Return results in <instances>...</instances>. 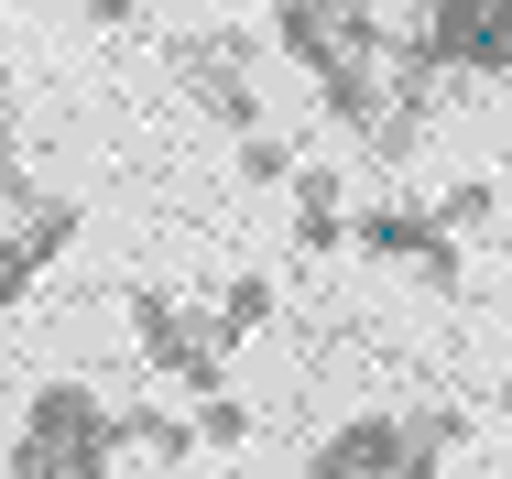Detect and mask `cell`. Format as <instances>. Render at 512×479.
Here are the masks:
<instances>
[{
  "mask_svg": "<svg viewBox=\"0 0 512 479\" xmlns=\"http://www.w3.org/2000/svg\"><path fill=\"white\" fill-rule=\"evenodd\" d=\"M120 469V414L88 382H44L11 425V479H99Z\"/></svg>",
  "mask_w": 512,
  "mask_h": 479,
  "instance_id": "obj_1",
  "label": "cell"
},
{
  "mask_svg": "<svg viewBox=\"0 0 512 479\" xmlns=\"http://www.w3.org/2000/svg\"><path fill=\"white\" fill-rule=\"evenodd\" d=\"M458 436L469 425L447 403H425V414H349V425H327L306 447V479H436V458Z\"/></svg>",
  "mask_w": 512,
  "mask_h": 479,
  "instance_id": "obj_2",
  "label": "cell"
},
{
  "mask_svg": "<svg viewBox=\"0 0 512 479\" xmlns=\"http://www.w3.org/2000/svg\"><path fill=\"white\" fill-rule=\"evenodd\" d=\"M131 349H142V371H153V382H186L197 403H207V392H229V382H218V371H229L218 305H207V316H186L164 284H142V294H131Z\"/></svg>",
  "mask_w": 512,
  "mask_h": 479,
  "instance_id": "obj_3",
  "label": "cell"
},
{
  "mask_svg": "<svg viewBox=\"0 0 512 479\" xmlns=\"http://www.w3.org/2000/svg\"><path fill=\"white\" fill-rule=\"evenodd\" d=\"M175 88L197 98L218 131H262V98H251V44H240V33H175Z\"/></svg>",
  "mask_w": 512,
  "mask_h": 479,
  "instance_id": "obj_4",
  "label": "cell"
},
{
  "mask_svg": "<svg viewBox=\"0 0 512 479\" xmlns=\"http://www.w3.org/2000/svg\"><path fill=\"white\" fill-rule=\"evenodd\" d=\"M436 66L512 77V0H447V22H436Z\"/></svg>",
  "mask_w": 512,
  "mask_h": 479,
  "instance_id": "obj_5",
  "label": "cell"
},
{
  "mask_svg": "<svg viewBox=\"0 0 512 479\" xmlns=\"http://www.w3.org/2000/svg\"><path fill=\"white\" fill-rule=\"evenodd\" d=\"M273 33H284V55H295L306 77H327V66H338L371 22H360L349 0H273Z\"/></svg>",
  "mask_w": 512,
  "mask_h": 479,
  "instance_id": "obj_6",
  "label": "cell"
},
{
  "mask_svg": "<svg viewBox=\"0 0 512 479\" xmlns=\"http://www.w3.org/2000/svg\"><path fill=\"white\" fill-rule=\"evenodd\" d=\"M436 240H447V218H436L425 196H414V207H360V218H349V251H371V262H425Z\"/></svg>",
  "mask_w": 512,
  "mask_h": 479,
  "instance_id": "obj_7",
  "label": "cell"
},
{
  "mask_svg": "<svg viewBox=\"0 0 512 479\" xmlns=\"http://www.w3.org/2000/svg\"><path fill=\"white\" fill-rule=\"evenodd\" d=\"M295 240H306L316 262H327V251H349V196H338V164H295Z\"/></svg>",
  "mask_w": 512,
  "mask_h": 479,
  "instance_id": "obj_8",
  "label": "cell"
},
{
  "mask_svg": "<svg viewBox=\"0 0 512 479\" xmlns=\"http://www.w3.org/2000/svg\"><path fill=\"white\" fill-rule=\"evenodd\" d=\"M0 240H11V251H22V262H33V273H44V262H55V251H66V240H77V196H55V186H33V207H22V218H11V229H0Z\"/></svg>",
  "mask_w": 512,
  "mask_h": 479,
  "instance_id": "obj_9",
  "label": "cell"
},
{
  "mask_svg": "<svg viewBox=\"0 0 512 479\" xmlns=\"http://www.w3.org/2000/svg\"><path fill=\"white\" fill-rule=\"evenodd\" d=\"M120 458H153V469H175V458H197V414H120Z\"/></svg>",
  "mask_w": 512,
  "mask_h": 479,
  "instance_id": "obj_10",
  "label": "cell"
},
{
  "mask_svg": "<svg viewBox=\"0 0 512 479\" xmlns=\"http://www.w3.org/2000/svg\"><path fill=\"white\" fill-rule=\"evenodd\" d=\"M273 305H284L273 273H240V284L218 294V338H229V349H240V338H262V327H273Z\"/></svg>",
  "mask_w": 512,
  "mask_h": 479,
  "instance_id": "obj_11",
  "label": "cell"
},
{
  "mask_svg": "<svg viewBox=\"0 0 512 479\" xmlns=\"http://www.w3.org/2000/svg\"><path fill=\"white\" fill-rule=\"evenodd\" d=\"M295 164H306V153H295L284 131H240V175H251V186H295Z\"/></svg>",
  "mask_w": 512,
  "mask_h": 479,
  "instance_id": "obj_12",
  "label": "cell"
},
{
  "mask_svg": "<svg viewBox=\"0 0 512 479\" xmlns=\"http://www.w3.org/2000/svg\"><path fill=\"white\" fill-rule=\"evenodd\" d=\"M436 218L469 240V229H491V218H502V186H491V175H469V186H447V196H436Z\"/></svg>",
  "mask_w": 512,
  "mask_h": 479,
  "instance_id": "obj_13",
  "label": "cell"
},
{
  "mask_svg": "<svg viewBox=\"0 0 512 479\" xmlns=\"http://www.w3.org/2000/svg\"><path fill=\"white\" fill-rule=\"evenodd\" d=\"M240 436H251V414H240L229 392H207L197 403V447H240Z\"/></svg>",
  "mask_w": 512,
  "mask_h": 479,
  "instance_id": "obj_14",
  "label": "cell"
},
{
  "mask_svg": "<svg viewBox=\"0 0 512 479\" xmlns=\"http://www.w3.org/2000/svg\"><path fill=\"white\" fill-rule=\"evenodd\" d=\"M77 11H88L99 33H131V22H142V0H77Z\"/></svg>",
  "mask_w": 512,
  "mask_h": 479,
  "instance_id": "obj_15",
  "label": "cell"
},
{
  "mask_svg": "<svg viewBox=\"0 0 512 479\" xmlns=\"http://www.w3.org/2000/svg\"><path fill=\"white\" fill-rule=\"evenodd\" d=\"M33 284V262H22V251H11V240H0V305H11V294Z\"/></svg>",
  "mask_w": 512,
  "mask_h": 479,
  "instance_id": "obj_16",
  "label": "cell"
},
{
  "mask_svg": "<svg viewBox=\"0 0 512 479\" xmlns=\"http://www.w3.org/2000/svg\"><path fill=\"white\" fill-rule=\"evenodd\" d=\"M502 425H512V371H502Z\"/></svg>",
  "mask_w": 512,
  "mask_h": 479,
  "instance_id": "obj_17",
  "label": "cell"
},
{
  "mask_svg": "<svg viewBox=\"0 0 512 479\" xmlns=\"http://www.w3.org/2000/svg\"><path fill=\"white\" fill-rule=\"evenodd\" d=\"M502 479H512V458H502Z\"/></svg>",
  "mask_w": 512,
  "mask_h": 479,
  "instance_id": "obj_18",
  "label": "cell"
},
{
  "mask_svg": "<svg viewBox=\"0 0 512 479\" xmlns=\"http://www.w3.org/2000/svg\"><path fill=\"white\" fill-rule=\"evenodd\" d=\"M99 479H120V469H99Z\"/></svg>",
  "mask_w": 512,
  "mask_h": 479,
  "instance_id": "obj_19",
  "label": "cell"
}]
</instances>
